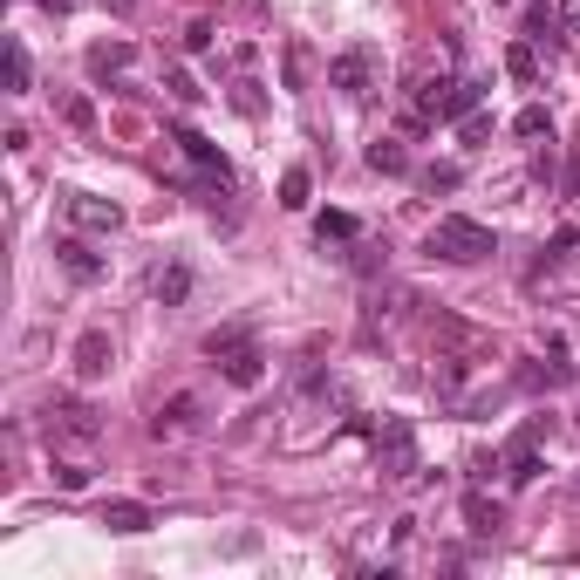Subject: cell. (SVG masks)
I'll return each mask as SVG.
<instances>
[{
  "label": "cell",
  "mask_w": 580,
  "mask_h": 580,
  "mask_svg": "<svg viewBox=\"0 0 580 580\" xmlns=\"http://www.w3.org/2000/svg\"><path fill=\"white\" fill-rule=\"evenodd\" d=\"M424 253L430 260H451V267H478V260L499 253V239H492V226H478V219H464V212H444V219L430 226Z\"/></svg>",
  "instance_id": "1"
},
{
  "label": "cell",
  "mask_w": 580,
  "mask_h": 580,
  "mask_svg": "<svg viewBox=\"0 0 580 580\" xmlns=\"http://www.w3.org/2000/svg\"><path fill=\"white\" fill-rule=\"evenodd\" d=\"M376 76H383V55H376L369 41H355V48H342V55L328 62V82H335V89H348V96H369V89H376Z\"/></svg>",
  "instance_id": "2"
},
{
  "label": "cell",
  "mask_w": 580,
  "mask_h": 580,
  "mask_svg": "<svg viewBox=\"0 0 580 580\" xmlns=\"http://www.w3.org/2000/svg\"><path fill=\"white\" fill-rule=\"evenodd\" d=\"M376 464H383V478H410L417 471V430L403 424V417H389L376 430Z\"/></svg>",
  "instance_id": "3"
},
{
  "label": "cell",
  "mask_w": 580,
  "mask_h": 580,
  "mask_svg": "<svg viewBox=\"0 0 580 580\" xmlns=\"http://www.w3.org/2000/svg\"><path fill=\"white\" fill-rule=\"evenodd\" d=\"M212 369H219V376H226L232 389H253L260 376H267V355L253 348V335H246V342H226V348H212Z\"/></svg>",
  "instance_id": "4"
},
{
  "label": "cell",
  "mask_w": 580,
  "mask_h": 580,
  "mask_svg": "<svg viewBox=\"0 0 580 580\" xmlns=\"http://www.w3.org/2000/svg\"><path fill=\"white\" fill-rule=\"evenodd\" d=\"M62 212H69V226H82V232H116L123 226V205H116V198H96V192H69Z\"/></svg>",
  "instance_id": "5"
},
{
  "label": "cell",
  "mask_w": 580,
  "mask_h": 580,
  "mask_svg": "<svg viewBox=\"0 0 580 580\" xmlns=\"http://www.w3.org/2000/svg\"><path fill=\"white\" fill-rule=\"evenodd\" d=\"M48 437H69V444H96L103 437V424H96V410L89 403H48Z\"/></svg>",
  "instance_id": "6"
},
{
  "label": "cell",
  "mask_w": 580,
  "mask_h": 580,
  "mask_svg": "<svg viewBox=\"0 0 580 580\" xmlns=\"http://www.w3.org/2000/svg\"><path fill=\"white\" fill-rule=\"evenodd\" d=\"M110 369H116V342L103 335V328H89V335L76 342V376L82 383H103Z\"/></svg>",
  "instance_id": "7"
},
{
  "label": "cell",
  "mask_w": 580,
  "mask_h": 580,
  "mask_svg": "<svg viewBox=\"0 0 580 580\" xmlns=\"http://www.w3.org/2000/svg\"><path fill=\"white\" fill-rule=\"evenodd\" d=\"M205 417V403H198L192 389L185 396H171V403H157V417H151V437H185V430Z\"/></svg>",
  "instance_id": "8"
},
{
  "label": "cell",
  "mask_w": 580,
  "mask_h": 580,
  "mask_svg": "<svg viewBox=\"0 0 580 580\" xmlns=\"http://www.w3.org/2000/svg\"><path fill=\"white\" fill-rule=\"evenodd\" d=\"M171 144H178V151L192 157L198 171H212V178H219V185H226V178H232V164H226V157H219V144H205V137H198V130H171Z\"/></svg>",
  "instance_id": "9"
},
{
  "label": "cell",
  "mask_w": 580,
  "mask_h": 580,
  "mask_svg": "<svg viewBox=\"0 0 580 580\" xmlns=\"http://www.w3.org/2000/svg\"><path fill=\"white\" fill-rule=\"evenodd\" d=\"M533 444H540V424H526L512 437V451H505V458H512V485H533V478H540V451H533Z\"/></svg>",
  "instance_id": "10"
},
{
  "label": "cell",
  "mask_w": 580,
  "mask_h": 580,
  "mask_svg": "<svg viewBox=\"0 0 580 580\" xmlns=\"http://www.w3.org/2000/svg\"><path fill=\"white\" fill-rule=\"evenodd\" d=\"M103 526H110V533H123V540H130V533H151V505L110 499V505H103Z\"/></svg>",
  "instance_id": "11"
},
{
  "label": "cell",
  "mask_w": 580,
  "mask_h": 580,
  "mask_svg": "<svg viewBox=\"0 0 580 580\" xmlns=\"http://www.w3.org/2000/svg\"><path fill=\"white\" fill-rule=\"evenodd\" d=\"M560 28H567V21H560V0H533V7H526V41H553Z\"/></svg>",
  "instance_id": "12"
},
{
  "label": "cell",
  "mask_w": 580,
  "mask_h": 580,
  "mask_svg": "<svg viewBox=\"0 0 580 580\" xmlns=\"http://www.w3.org/2000/svg\"><path fill=\"white\" fill-rule=\"evenodd\" d=\"M35 89V62H28V48L7 35V96H28Z\"/></svg>",
  "instance_id": "13"
},
{
  "label": "cell",
  "mask_w": 580,
  "mask_h": 580,
  "mask_svg": "<svg viewBox=\"0 0 580 580\" xmlns=\"http://www.w3.org/2000/svg\"><path fill=\"white\" fill-rule=\"evenodd\" d=\"M151 294L164 301V308H178V301L192 294V273H185V267H157L151 273Z\"/></svg>",
  "instance_id": "14"
},
{
  "label": "cell",
  "mask_w": 580,
  "mask_h": 580,
  "mask_svg": "<svg viewBox=\"0 0 580 580\" xmlns=\"http://www.w3.org/2000/svg\"><path fill=\"white\" fill-rule=\"evenodd\" d=\"M55 260L76 273V280H96V273H103V260H96V253H89L82 239H62V246H55Z\"/></svg>",
  "instance_id": "15"
},
{
  "label": "cell",
  "mask_w": 580,
  "mask_h": 580,
  "mask_svg": "<svg viewBox=\"0 0 580 580\" xmlns=\"http://www.w3.org/2000/svg\"><path fill=\"white\" fill-rule=\"evenodd\" d=\"M505 76H512V82H540V55H533V41H512V48H505Z\"/></svg>",
  "instance_id": "16"
},
{
  "label": "cell",
  "mask_w": 580,
  "mask_h": 580,
  "mask_svg": "<svg viewBox=\"0 0 580 580\" xmlns=\"http://www.w3.org/2000/svg\"><path fill=\"white\" fill-rule=\"evenodd\" d=\"M308 192H314V178L301 171V164H294V171L280 178V205H287V212H308Z\"/></svg>",
  "instance_id": "17"
},
{
  "label": "cell",
  "mask_w": 580,
  "mask_h": 580,
  "mask_svg": "<svg viewBox=\"0 0 580 580\" xmlns=\"http://www.w3.org/2000/svg\"><path fill=\"white\" fill-rule=\"evenodd\" d=\"M123 62H130V48H123V41H103V48H89V76H116Z\"/></svg>",
  "instance_id": "18"
},
{
  "label": "cell",
  "mask_w": 580,
  "mask_h": 580,
  "mask_svg": "<svg viewBox=\"0 0 580 580\" xmlns=\"http://www.w3.org/2000/svg\"><path fill=\"white\" fill-rule=\"evenodd\" d=\"M512 130H519V137H553V116H546L540 103H526V110L512 116Z\"/></svg>",
  "instance_id": "19"
},
{
  "label": "cell",
  "mask_w": 580,
  "mask_h": 580,
  "mask_svg": "<svg viewBox=\"0 0 580 580\" xmlns=\"http://www.w3.org/2000/svg\"><path fill=\"white\" fill-rule=\"evenodd\" d=\"M403 164H410V157H403V144H369V171H389V178H396V171H403Z\"/></svg>",
  "instance_id": "20"
},
{
  "label": "cell",
  "mask_w": 580,
  "mask_h": 580,
  "mask_svg": "<svg viewBox=\"0 0 580 580\" xmlns=\"http://www.w3.org/2000/svg\"><path fill=\"white\" fill-rule=\"evenodd\" d=\"M314 232H321V246H328V239H355V219H348V212H321Z\"/></svg>",
  "instance_id": "21"
},
{
  "label": "cell",
  "mask_w": 580,
  "mask_h": 580,
  "mask_svg": "<svg viewBox=\"0 0 580 580\" xmlns=\"http://www.w3.org/2000/svg\"><path fill=\"white\" fill-rule=\"evenodd\" d=\"M48 478H55V485H62V492H82V485H89V464H55V471H48Z\"/></svg>",
  "instance_id": "22"
},
{
  "label": "cell",
  "mask_w": 580,
  "mask_h": 580,
  "mask_svg": "<svg viewBox=\"0 0 580 580\" xmlns=\"http://www.w3.org/2000/svg\"><path fill=\"white\" fill-rule=\"evenodd\" d=\"M471 533H499V505L471 499Z\"/></svg>",
  "instance_id": "23"
},
{
  "label": "cell",
  "mask_w": 580,
  "mask_h": 580,
  "mask_svg": "<svg viewBox=\"0 0 580 580\" xmlns=\"http://www.w3.org/2000/svg\"><path fill=\"white\" fill-rule=\"evenodd\" d=\"M62 116H69L76 130H89V123H96V110H89V96H62Z\"/></svg>",
  "instance_id": "24"
},
{
  "label": "cell",
  "mask_w": 580,
  "mask_h": 580,
  "mask_svg": "<svg viewBox=\"0 0 580 580\" xmlns=\"http://www.w3.org/2000/svg\"><path fill=\"white\" fill-rule=\"evenodd\" d=\"M301 82H308V48L294 41V48H287V89H301Z\"/></svg>",
  "instance_id": "25"
},
{
  "label": "cell",
  "mask_w": 580,
  "mask_h": 580,
  "mask_svg": "<svg viewBox=\"0 0 580 580\" xmlns=\"http://www.w3.org/2000/svg\"><path fill=\"white\" fill-rule=\"evenodd\" d=\"M424 185H430V192H451V185H458V164H430Z\"/></svg>",
  "instance_id": "26"
},
{
  "label": "cell",
  "mask_w": 580,
  "mask_h": 580,
  "mask_svg": "<svg viewBox=\"0 0 580 580\" xmlns=\"http://www.w3.org/2000/svg\"><path fill=\"white\" fill-rule=\"evenodd\" d=\"M164 89H171V96H178V103H198V96H205V89H198V82H192V76H185V69H178V76L164 82Z\"/></svg>",
  "instance_id": "27"
},
{
  "label": "cell",
  "mask_w": 580,
  "mask_h": 580,
  "mask_svg": "<svg viewBox=\"0 0 580 580\" xmlns=\"http://www.w3.org/2000/svg\"><path fill=\"white\" fill-rule=\"evenodd\" d=\"M185 48H192V55H205V48H212V28H205V21H192V28H185Z\"/></svg>",
  "instance_id": "28"
},
{
  "label": "cell",
  "mask_w": 580,
  "mask_h": 580,
  "mask_svg": "<svg viewBox=\"0 0 580 580\" xmlns=\"http://www.w3.org/2000/svg\"><path fill=\"white\" fill-rule=\"evenodd\" d=\"M560 21L574 28V21H580V0H560Z\"/></svg>",
  "instance_id": "29"
},
{
  "label": "cell",
  "mask_w": 580,
  "mask_h": 580,
  "mask_svg": "<svg viewBox=\"0 0 580 580\" xmlns=\"http://www.w3.org/2000/svg\"><path fill=\"white\" fill-rule=\"evenodd\" d=\"M492 7H499V0H492Z\"/></svg>",
  "instance_id": "30"
}]
</instances>
